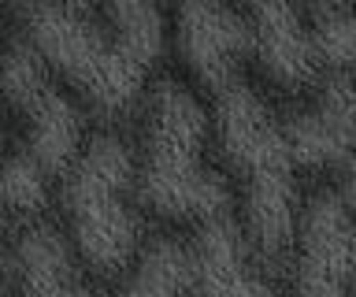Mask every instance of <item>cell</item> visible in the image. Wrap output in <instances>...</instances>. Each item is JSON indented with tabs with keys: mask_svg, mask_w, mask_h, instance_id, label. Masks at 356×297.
Instances as JSON below:
<instances>
[{
	"mask_svg": "<svg viewBox=\"0 0 356 297\" xmlns=\"http://www.w3.org/2000/svg\"><path fill=\"white\" fill-rule=\"evenodd\" d=\"M11 271L15 282L30 294H78L86 290L82 279V260L71 246V238H63L52 227H30L22 230L11 252Z\"/></svg>",
	"mask_w": 356,
	"mask_h": 297,
	"instance_id": "8fae6325",
	"label": "cell"
},
{
	"mask_svg": "<svg viewBox=\"0 0 356 297\" xmlns=\"http://www.w3.org/2000/svg\"><path fill=\"white\" fill-rule=\"evenodd\" d=\"M22 34L44 67L100 112H127L145 90L149 67L134 60L108 26L86 19L78 4L30 0L22 8Z\"/></svg>",
	"mask_w": 356,
	"mask_h": 297,
	"instance_id": "277c9868",
	"label": "cell"
},
{
	"mask_svg": "<svg viewBox=\"0 0 356 297\" xmlns=\"http://www.w3.org/2000/svg\"><path fill=\"white\" fill-rule=\"evenodd\" d=\"M316 56L327 71H349L356 56V34H353V15L349 4H327L323 12L308 23Z\"/></svg>",
	"mask_w": 356,
	"mask_h": 297,
	"instance_id": "9a60e30c",
	"label": "cell"
},
{
	"mask_svg": "<svg viewBox=\"0 0 356 297\" xmlns=\"http://www.w3.org/2000/svg\"><path fill=\"white\" fill-rule=\"evenodd\" d=\"M293 286L308 297H341L356 279V227L345 190H319L293 223Z\"/></svg>",
	"mask_w": 356,
	"mask_h": 297,
	"instance_id": "8992f818",
	"label": "cell"
},
{
	"mask_svg": "<svg viewBox=\"0 0 356 297\" xmlns=\"http://www.w3.org/2000/svg\"><path fill=\"white\" fill-rule=\"evenodd\" d=\"M252 56L278 90L300 93L319 82L323 63L312 45V30L300 15L297 0H249Z\"/></svg>",
	"mask_w": 356,
	"mask_h": 297,
	"instance_id": "9c48e42d",
	"label": "cell"
},
{
	"mask_svg": "<svg viewBox=\"0 0 356 297\" xmlns=\"http://www.w3.org/2000/svg\"><path fill=\"white\" fill-rule=\"evenodd\" d=\"M216 93V138L230 171L241 179L245 238L260 257H286L297 223V168L282 123L249 82L230 79Z\"/></svg>",
	"mask_w": 356,
	"mask_h": 297,
	"instance_id": "7a4b0ae2",
	"label": "cell"
},
{
	"mask_svg": "<svg viewBox=\"0 0 356 297\" xmlns=\"http://www.w3.org/2000/svg\"><path fill=\"white\" fill-rule=\"evenodd\" d=\"M49 201V171L26 149L0 160V208L15 216H38Z\"/></svg>",
	"mask_w": 356,
	"mask_h": 297,
	"instance_id": "5bb4252c",
	"label": "cell"
},
{
	"mask_svg": "<svg viewBox=\"0 0 356 297\" xmlns=\"http://www.w3.org/2000/svg\"><path fill=\"white\" fill-rule=\"evenodd\" d=\"M175 41L186 67L208 90L238 79L241 63L252 56L249 15L234 12L227 0H182L175 19Z\"/></svg>",
	"mask_w": 356,
	"mask_h": 297,
	"instance_id": "52a82bcc",
	"label": "cell"
},
{
	"mask_svg": "<svg viewBox=\"0 0 356 297\" xmlns=\"http://www.w3.org/2000/svg\"><path fill=\"white\" fill-rule=\"evenodd\" d=\"M63 4H78V8H82V4H86V0H63Z\"/></svg>",
	"mask_w": 356,
	"mask_h": 297,
	"instance_id": "2e32d148",
	"label": "cell"
},
{
	"mask_svg": "<svg viewBox=\"0 0 356 297\" xmlns=\"http://www.w3.org/2000/svg\"><path fill=\"white\" fill-rule=\"evenodd\" d=\"M134 149L119 134L82 141L63 175V216L78 260L97 275L127 271L141 249V219L134 208Z\"/></svg>",
	"mask_w": 356,
	"mask_h": 297,
	"instance_id": "3957f363",
	"label": "cell"
},
{
	"mask_svg": "<svg viewBox=\"0 0 356 297\" xmlns=\"http://www.w3.org/2000/svg\"><path fill=\"white\" fill-rule=\"evenodd\" d=\"M211 119L182 82H156L145 108L141 160H134V186L141 204L178 223L230 212V186L208 163Z\"/></svg>",
	"mask_w": 356,
	"mask_h": 297,
	"instance_id": "6da1fadb",
	"label": "cell"
},
{
	"mask_svg": "<svg viewBox=\"0 0 356 297\" xmlns=\"http://www.w3.org/2000/svg\"><path fill=\"white\" fill-rule=\"evenodd\" d=\"M293 168H349L353 156V79L349 71H327L319 97L305 112L282 123Z\"/></svg>",
	"mask_w": 356,
	"mask_h": 297,
	"instance_id": "ba28073f",
	"label": "cell"
},
{
	"mask_svg": "<svg viewBox=\"0 0 356 297\" xmlns=\"http://www.w3.org/2000/svg\"><path fill=\"white\" fill-rule=\"evenodd\" d=\"M0 97L19 115L26 152L49 175H60L86 141V115L78 101L52 79L44 60L22 41L0 52Z\"/></svg>",
	"mask_w": 356,
	"mask_h": 297,
	"instance_id": "5b68a950",
	"label": "cell"
},
{
	"mask_svg": "<svg viewBox=\"0 0 356 297\" xmlns=\"http://www.w3.org/2000/svg\"><path fill=\"white\" fill-rule=\"evenodd\" d=\"M127 294H186L193 290V264H189V246L175 238H156L152 246L134 252L127 264Z\"/></svg>",
	"mask_w": 356,
	"mask_h": 297,
	"instance_id": "4fadbf2b",
	"label": "cell"
},
{
	"mask_svg": "<svg viewBox=\"0 0 356 297\" xmlns=\"http://www.w3.org/2000/svg\"><path fill=\"white\" fill-rule=\"evenodd\" d=\"M189 246L197 294H264L267 279L252 260V246L230 212H216L197 223Z\"/></svg>",
	"mask_w": 356,
	"mask_h": 297,
	"instance_id": "30bf717a",
	"label": "cell"
},
{
	"mask_svg": "<svg viewBox=\"0 0 356 297\" xmlns=\"http://www.w3.org/2000/svg\"><path fill=\"white\" fill-rule=\"evenodd\" d=\"M100 8H104V26L111 30V38L134 60L145 63V67L160 63L167 41L160 0H100Z\"/></svg>",
	"mask_w": 356,
	"mask_h": 297,
	"instance_id": "7c38bea8",
	"label": "cell"
}]
</instances>
